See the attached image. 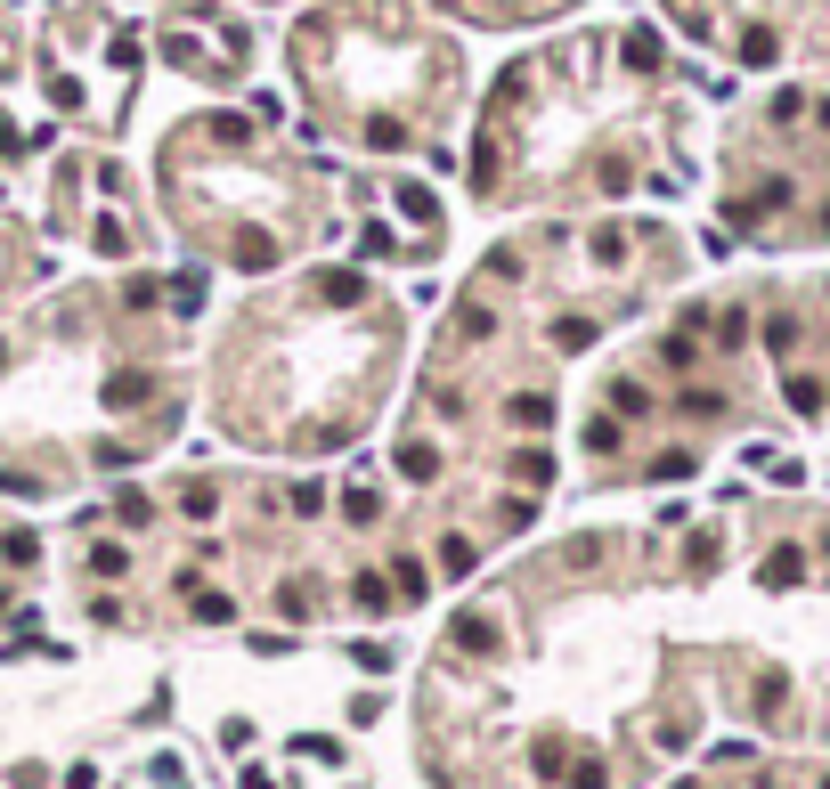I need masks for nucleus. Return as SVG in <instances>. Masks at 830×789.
Returning <instances> with one entry per match:
<instances>
[{
	"label": "nucleus",
	"mask_w": 830,
	"mask_h": 789,
	"mask_svg": "<svg viewBox=\"0 0 830 789\" xmlns=\"http://www.w3.org/2000/svg\"><path fill=\"white\" fill-rule=\"evenodd\" d=\"M147 66H155V41L131 9H114V0H41L33 82L74 139H123L147 98Z\"/></svg>",
	"instance_id": "nucleus-6"
},
{
	"label": "nucleus",
	"mask_w": 830,
	"mask_h": 789,
	"mask_svg": "<svg viewBox=\"0 0 830 789\" xmlns=\"http://www.w3.org/2000/svg\"><path fill=\"white\" fill-rule=\"evenodd\" d=\"M25 66V25H17V9H9V0H0V82H9Z\"/></svg>",
	"instance_id": "nucleus-12"
},
{
	"label": "nucleus",
	"mask_w": 830,
	"mask_h": 789,
	"mask_svg": "<svg viewBox=\"0 0 830 789\" xmlns=\"http://www.w3.org/2000/svg\"><path fill=\"white\" fill-rule=\"evenodd\" d=\"M407 358V310L367 261L261 277L204 350V415L253 456H326L383 415Z\"/></svg>",
	"instance_id": "nucleus-3"
},
{
	"label": "nucleus",
	"mask_w": 830,
	"mask_h": 789,
	"mask_svg": "<svg viewBox=\"0 0 830 789\" xmlns=\"http://www.w3.org/2000/svg\"><path fill=\"white\" fill-rule=\"evenodd\" d=\"M424 9H440L448 25H481V33H529V25L586 9V0H424Z\"/></svg>",
	"instance_id": "nucleus-9"
},
{
	"label": "nucleus",
	"mask_w": 830,
	"mask_h": 789,
	"mask_svg": "<svg viewBox=\"0 0 830 789\" xmlns=\"http://www.w3.org/2000/svg\"><path fill=\"white\" fill-rule=\"evenodd\" d=\"M660 25H595L497 66L464 147V188L481 212H586L627 196H668L676 179L651 171L668 139Z\"/></svg>",
	"instance_id": "nucleus-2"
},
{
	"label": "nucleus",
	"mask_w": 830,
	"mask_h": 789,
	"mask_svg": "<svg viewBox=\"0 0 830 789\" xmlns=\"http://www.w3.org/2000/svg\"><path fill=\"white\" fill-rule=\"evenodd\" d=\"M49 236H66L90 261H147L155 253V220L123 155L74 147L49 163Z\"/></svg>",
	"instance_id": "nucleus-7"
},
{
	"label": "nucleus",
	"mask_w": 830,
	"mask_h": 789,
	"mask_svg": "<svg viewBox=\"0 0 830 789\" xmlns=\"http://www.w3.org/2000/svg\"><path fill=\"white\" fill-rule=\"evenodd\" d=\"M155 204L196 245V261L236 277H277L326 261L350 236V179L277 123L204 106L155 139Z\"/></svg>",
	"instance_id": "nucleus-4"
},
{
	"label": "nucleus",
	"mask_w": 830,
	"mask_h": 789,
	"mask_svg": "<svg viewBox=\"0 0 830 789\" xmlns=\"http://www.w3.org/2000/svg\"><path fill=\"white\" fill-rule=\"evenodd\" d=\"M196 391V342L163 318V277H82L0 326V489L57 497L74 472H131Z\"/></svg>",
	"instance_id": "nucleus-1"
},
{
	"label": "nucleus",
	"mask_w": 830,
	"mask_h": 789,
	"mask_svg": "<svg viewBox=\"0 0 830 789\" xmlns=\"http://www.w3.org/2000/svg\"><path fill=\"white\" fill-rule=\"evenodd\" d=\"M41 277V253H33V228L17 220V204H9V188H0V310L25 293Z\"/></svg>",
	"instance_id": "nucleus-10"
},
{
	"label": "nucleus",
	"mask_w": 830,
	"mask_h": 789,
	"mask_svg": "<svg viewBox=\"0 0 830 789\" xmlns=\"http://www.w3.org/2000/svg\"><path fill=\"white\" fill-rule=\"evenodd\" d=\"M245 9H293V0H245Z\"/></svg>",
	"instance_id": "nucleus-13"
},
{
	"label": "nucleus",
	"mask_w": 830,
	"mask_h": 789,
	"mask_svg": "<svg viewBox=\"0 0 830 789\" xmlns=\"http://www.w3.org/2000/svg\"><path fill=\"white\" fill-rule=\"evenodd\" d=\"M147 41H155V66L196 90H245L261 57V25L228 0H171Z\"/></svg>",
	"instance_id": "nucleus-8"
},
{
	"label": "nucleus",
	"mask_w": 830,
	"mask_h": 789,
	"mask_svg": "<svg viewBox=\"0 0 830 789\" xmlns=\"http://www.w3.org/2000/svg\"><path fill=\"white\" fill-rule=\"evenodd\" d=\"M285 74L302 139H334L350 155L448 147L472 106L464 33L424 0H302L285 25Z\"/></svg>",
	"instance_id": "nucleus-5"
},
{
	"label": "nucleus",
	"mask_w": 830,
	"mask_h": 789,
	"mask_svg": "<svg viewBox=\"0 0 830 789\" xmlns=\"http://www.w3.org/2000/svg\"><path fill=\"white\" fill-rule=\"evenodd\" d=\"M757 578L774 586V594H782V586H798V578H806V545H774V554H765V570H757Z\"/></svg>",
	"instance_id": "nucleus-11"
}]
</instances>
